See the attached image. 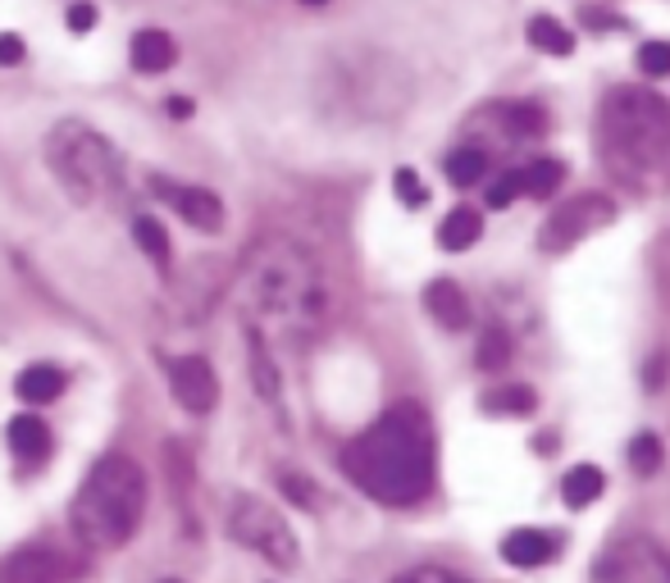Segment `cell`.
Here are the masks:
<instances>
[{
	"label": "cell",
	"instance_id": "obj_31",
	"mask_svg": "<svg viewBox=\"0 0 670 583\" xmlns=\"http://www.w3.org/2000/svg\"><path fill=\"white\" fill-rule=\"evenodd\" d=\"M392 583H470V579L451 574V570H438V565H420V570H406V574H398Z\"/></svg>",
	"mask_w": 670,
	"mask_h": 583
},
{
	"label": "cell",
	"instance_id": "obj_16",
	"mask_svg": "<svg viewBox=\"0 0 670 583\" xmlns=\"http://www.w3.org/2000/svg\"><path fill=\"white\" fill-rule=\"evenodd\" d=\"M69 388V379L55 370V365H27V370L14 379V392L23 396L27 406H51L59 392Z\"/></svg>",
	"mask_w": 670,
	"mask_h": 583
},
{
	"label": "cell",
	"instance_id": "obj_7",
	"mask_svg": "<svg viewBox=\"0 0 670 583\" xmlns=\"http://www.w3.org/2000/svg\"><path fill=\"white\" fill-rule=\"evenodd\" d=\"M602 224H612V201L589 192V197H574L570 205L552 210V220L543 224V251H570L580 247L584 237H593Z\"/></svg>",
	"mask_w": 670,
	"mask_h": 583
},
{
	"label": "cell",
	"instance_id": "obj_3",
	"mask_svg": "<svg viewBox=\"0 0 670 583\" xmlns=\"http://www.w3.org/2000/svg\"><path fill=\"white\" fill-rule=\"evenodd\" d=\"M670 150V105L648 87H616L598 105V160L625 188H644Z\"/></svg>",
	"mask_w": 670,
	"mask_h": 583
},
{
	"label": "cell",
	"instance_id": "obj_34",
	"mask_svg": "<svg viewBox=\"0 0 670 583\" xmlns=\"http://www.w3.org/2000/svg\"><path fill=\"white\" fill-rule=\"evenodd\" d=\"M91 23H97V10H91V5H74L69 10V27H74V33H91Z\"/></svg>",
	"mask_w": 670,
	"mask_h": 583
},
{
	"label": "cell",
	"instance_id": "obj_36",
	"mask_svg": "<svg viewBox=\"0 0 670 583\" xmlns=\"http://www.w3.org/2000/svg\"><path fill=\"white\" fill-rule=\"evenodd\" d=\"M169 114H174V119H188V114H192V101H188V97H169Z\"/></svg>",
	"mask_w": 670,
	"mask_h": 583
},
{
	"label": "cell",
	"instance_id": "obj_18",
	"mask_svg": "<svg viewBox=\"0 0 670 583\" xmlns=\"http://www.w3.org/2000/svg\"><path fill=\"white\" fill-rule=\"evenodd\" d=\"M602 487H606V479H602L598 466H574V470L561 479V497H566L570 511H584V506H593V502L602 497Z\"/></svg>",
	"mask_w": 670,
	"mask_h": 583
},
{
	"label": "cell",
	"instance_id": "obj_37",
	"mask_svg": "<svg viewBox=\"0 0 670 583\" xmlns=\"http://www.w3.org/2000/svg\"><path fill=\"white\" fill-rule=\"evenodd\" d=\"M301 5H324V0H301Z\"/></svg>",
	"mask_w": 670,
	"mask_h": 583
},
{
	"label": "cell",
	"instance_id": "obj_25",
	"mask_svg": "<svg viewBox=\"0 0 670 583\" xmlns=\"http://www.w3.org/2000/svg\"><path fill=\"white\" fill-rule=\"evenodd\" d=\"M479 370H502V365L511 360V337H506V328H483V337H479Z\"/></svg>",
	"mask_w": 670,
	"mask_h": 583
},
{
	"label": "cell",
	"instance_id": "obj_6",
	"mask_svg": "<svg viewBox=\"0 0 670 583\" xmlns=\"http://www.w3.org/2000/svg\"><path fill=\"white\" fill-rule=\"evenodd\" d=\"M228 534L247 551L265 557L269 565H279V570H292L301 561V547H297V534L288 529V519L260 497H237L233 502Z\"/></svg>",
	"mask_w": 670,
	"mask_h": 583
},
{
	"label": "cell",
	"instance_id": "obj_27",
	"mask_svg": "<svg viewBox=\"0 0 670 583\" xmlns=\"http://www.w3.org/2000/svg\"><path fill=\"white\" fill-rule=\"evenodd\" d=\"M638 69L648 78H670V42H644L638 46Z\"/></svg>",
	"mask_w": 670,
	"mask_h": 583
},
{
	"label": "cell",
	"instance_id": "obj_23",
	"mask_svg": "<svg viewBox=\"0 0 670 583\" xmlns=\"http://www.w3.org/2000/svg\"><path fill=\"white\" fill-rule=\"evenodd\" d=\"M561 178H566V165L561 160H534L521 169V192L543 201V197H552L561 188Z\"/></svg>",
	"mask_w": 670,
	"mask_h": 583
},
{
	"label": "cell",
	"instance_id": "obj_13",
	"mask_svg": "<svg viewBox=\"0 0 670 583\" xmlns=\"http://www.w3.org/2000/svg\"><path fill=\"white\" fill-rule=\"evenodd\" d=\"M129 55H133L137 74H169L178 65V42L165 33V27H142L129 46Z\"/></svg>",
	"mask_w": 670,
	"mask_h": 583
},
{
	"label": "cell",
	"instance_id": "obj_22",
	"mask_svg": "<svg viewBox=\"0 0 670 583\" xmlns=\"http://www.w3.org/2000/svg\"><path fill=\"white\" fill-rule=\"evenodd\" d=\"M483 173H489V150L483 146H456L447 156V178L456 188H474Z\"/></svg>",
	"mask_w": 670,
	"mask_h": 583
},
{
	"label": "cell",
	"instance_id": "obj_20",
	"mask_svg": "<svg viewBox=\"0 0 670 583\" xmlns=\"http://www.w3.org/2000/svg\"><path fill=\"white\" fill-rule=\"evenodd\" d=\"M247 347H252V383L265 402H279V370H273V356L265 347L260 328H247Z\"/></svg>",
	"mask_w": 670,
	"mask_h": 583
},
{
	"label": "cell",
	"instance_id": "obj_14",
	"mask_svg": "<svg viewBox=\"0 0 670 583\" xmlns=\"http://www.w3.org/2000/svg\"><path fill=\"white\" fill-rule=\"evenodd\" d=\"M502 557L515 565V570H534V565H547L557 557V538L547 529H515L502 538Z\"/></svg>",
	"mask_w": 670,
	"mask_h": 583
},
{
	"label": "cell",
	"instance_id": "obj_15",
	"mask_svg": "<svg viewBox=\"0 0 670 583\" xmlns=\"http://www.w3.org/2000/svg\"><path fill=\"white\" fill-rule=\"evenodd\" d=\"M424 305H429V315L443 328H466L470 324V301L451 279H434L429 288H424Z\"/></svg>",
	"mask_w": 670,
	"mask_h": 583
},
{
	"label": "cell",
	"instance_id": "obj_30",
	"mask_svg": "<svg viewBox=\"0 0 670 583\" xmlns=\"http://www.w3.org/2000/svg\"><path fill=\"white\" fill-rule=\"evenodd\" d=\"M515 197H521V169H511V173H502L493 188H489V210H506Z\"/></svg>",
	"mask_w": 670,
	"mask_h": 583
},
{
	"label": "cell",
	"instance_id": "obj_5",
	"mask_svg": "<svg viewBox=\"0 0 670 583\" xmlns=\"http://www.w3.org/2000/svg\"><path fill=\"white\" fill-rule=\"evenodd\" d=\"M46 165H51L55 182L78 205H97L101 197H110V188L119 182L114 146L97 128L78 124V119H59V124L51 128V137H46Z\"/></svg>",
	"mask_w": 670,
	"mask_h": 583
},
{
	"label": "cell",
	"instance_id": "obj_8",
	"mask_svg": "<svg viewBox=\"0 0 670 583\" xmlns=\"http://www.w3.org/2000/svg\"><path fill=\"white\" fill-rule=\"evenodd\" d=\"M82 561L51 542H27L0 561V583H74Z\"/></svg>",
	"mask_w": 670,
	"mask_h": 583
},
{
	"label": "cell",
	"instance_id": "obj_17",
	"mask_svg": "<svg viewBox=\"0 0 670 583\" xmlns=\"http://www.w3.org/2000/svg\"><path fill=\"white\" fill-rule=\"evenodd\" d=\"M479 237H483V214L470 210V205H456L438 224V247L443 251H466V247H474Z\"/></svg>",
	"mask_w": 670,
	"mask_h": 583
},
{
	"label": "cell",
	"instance_id": "obj_38",
	"mask_svg": "<svg viewBox=\"0 0 670 583\" xmlns=\"http://www.w3.org/2000/svg\"><path fill=\"white\" fill-rule=\"evenodd\" d=\"M160 583H178V579H160Z\"/></svg>",
	"mask_w": 670,
	"mask_h": 583
},
{
	"label": "cell",
	"instance_id": "obj_24",
	"mask_svg": "<svg viewBox=\"0 0 670 583\" xmlns=\"http://www.w3.org/2000/svg\"><path fill=\"white\" fill-rule=\"evenodd\" d=\"M479 406L489 411V415H529V411H534V388H521V383H515V388L489 392Z\"/></svg>",
	"mask_w": 670,
	"mask_h": 583
},
{
	"label": "cell",
	"instance_id": "obj_2",
	"mask_svg": "<svg viewBox=\"0 0 670 583\" xmlns=\"http://www.w3.org/2000/svg\"><path fill=\"white\" fill-rule=\"evenodd\" d=\"M347 479L383 506H411L434 483V434L415 406H392L343 447Z\"/></svg>",
	"mask_w": 670,
	"mask_h": 583
},
{
	"label": "cell",
	"instance_id": "obj_4",
	"mask_svg": "<svg viewBox=\"0 0 670 583\" xmlns=\"http://www.w3.org/2000/svg\"><path fill=\"white\" fill-rule=\"evenodd\" d=\"M146 515V474L133 456H101L69 506V529L87 551L124 547Z\"/></svg>",
	"mask_w": 670,
	"mask_h": 583
},
{
	"label": "cell",
	"instance_id": "obj_26",
	"mask_svg": "<svg viewBox=\"0 0 670 583\" xmlns=\"http://www.w3.org/2000/svg\"><path fill=\"white\" fill-rule=\"evenodd\" d=\"M629 466H634L638 474H657V470H661V442H657L652 434H638V438L629 442Z\"/></svg>",
	"mask_w": 670,
	"mask_h": 583
},
{
	"label": "cell",
	"instance_id": "obj_11",
	"mask_svg": "<svg viewBox=\"0 0 670 583\" xmlns=\"http://www.w3.org/2000/svg\"><path fill=\"white\" fill-rule=\"evenodd\" d=\"M598 583H670V561L652 547L625 542V547L612 551V557H602Z\"/></svg>",
	"mask_w": 670,
	"mask_h": 583
},
{
	"label": "cell",
	"instance_id": "obj_10",
	"mask_svg": "<svg viewBox=\"0 0 670 583\" xmlns=\"http://www.w3.org/2000/svg\"><path fill=\"white\" fill-rule=\"evenodd\" d=\"M169 388H174V402L188 415H210V411H215V402H220V379H215V370H210L205 356L174 360Z\"/></svg>",
	"mask_w": 670,
	"mask_h": 583
},
{
	"label": "cell",
	"instance_id": "obj_1",
	"mask_svg": "<svg viewBox=\"0 0 670 583\" xmlns=\"http://www.w3.org/2000/svg\"><path fill=\"white\" fill-rule=\"evenodd\" d=\"M233 296L247 315L283 328L288 337L324 324L328 283L320 260L292 237H256L237 265Z\"/></svg>",
	"mask_w": 670,
	"mask_h": 583
},
{
	"label": "cell",
	"instance_id": "obj_32",
	"mask_svg": "<svg viewBox=\"0 0 670 583\" xmlns=\"http://www.w3.org/2000/svg\"><path fill=\"white\" fill-rule=\"evenodd\" d=\"M283 493H288L297 506H315V487L301 479V474H283Z\"/></svg>",
	"mask_w": 670,
	"mask_h": 583
},
{
	"label": "cell",
	"instance_id": "obj_33",
	"mask_svg": "<svg viewBox=\"0 0 670 583\" xmlns=\"http://www.w3.org/2000/svg\"><path fill=\"white\" fill-rule=\"evenodd\" d=\"M23 37H14V33H5V37H0V65H5V69H14V65H23Z\"/></svg>",
	"mask_w": 670,
	"mask_h": 583
},
{
	"label": "cell",
	"instance_id": "obj_9",
	"mask_svg": "<svg viewBox=\"0 0 670 583\" xmlns=\"http://www.w3.org/2000/svg\"><path fill=\"white\" fill-rule=\"evenodd\" d=\"M150 192H156L165 205H174L178 220L197 233H220L224 228V201L215 192L182 188V182H169V178H150Z\"/></svg>",
	"mask_w": 670,
	"mask_h": 583
},
{
	"label": "cell",
	"instance_id": "obj_21",
	"mask_svg": "<svg viewBox=\"0 0 670 583\" xmlns=\"http://www.w3.org/2000/svg\"><path fill=\"white\" fill-rule=\"evenodd\" d=\"M133 237H137V247H142V256L150 265L169 269V233H165V224L156 220V214H137V220H133Z\"/></svg>",
	"mask_w": 670,
	"mask_h": 583
},
{
	"label": "cell",
	"instance_id": "obj_12",
	"mask_svg": "<svg viewBox=\"0 0 670 583\" xmlns=\"http://www.w3.org/2000/svg\"><path fill=\"white\" fill-rule=\"evenodd\" d=\"M5 447L14 451V460L23 466H37V460L51 456V428L42 415H14L5 424Z\"/></svg>",
	"mask_w": 670,
	"mask_h": 583
},
{
	"label": "cell",
	"instance_id": "obj_35",
	"mask_svg": "<svg viewBox=\"0 0 670 583\" xmlns=\"http://www.w3.org/2000/svg\"><path fill=\"white\" fill-rule=\"evenodd\" d=\"M584 23H593L598 33H606V27H621V19H616V14H602V10H584Z\"/></svg>",
	"mask_w": 670,
	"mask_h": 583
},
{
	"label": "cell",
	"instance_id": "obj_29",
	"mask_svg": "<svg viewBox=\"0 0 670 583\" xmlns=\"http://www.w3.org/2000/svg\"><path fill=\"white\" fill-rule=\"evenodd\" d=\"M392 188H398L402 205H411V210L429 201V188H424V182L415 178V169H398V178H392Z\"/></svg>",
	"mask_w": 670,
	"mask_h": 583
},
{
	"label": "cell",
	"instance_id": "obj_28",
	"mask_svg": "<svg viewBox=\"0 0 670 583\" xmlns=\"http://www.w3.org/2000/svg\"><path fill=\"white\" fill-rule=\"evenodd\" d=\"M165 460H169V483H174V493L182 497V493L192 487V456L182 451L178 442H169V447H165Z\"/></svg>",
	"mask_w": 670,
	"mask_h": 583
},
{
	"label": "cell",
	"instance_id": "obj_19",
	"mask_svg": "<svg viewBox=\"0 0 670 583\" xmlns=\"http://www.w3.org/2000/svg\"><path fill=\"white\" fill-rule=\"evenodd\" d=\"M525 37H529V46H534V51H543V55H570V51H574L570 27H566V23H557L552 14H534V19H529V27H525Z\"/></svg>",
	"mask_w": 670,
	"mask_h": 583
}]
</instances>
